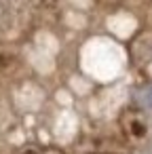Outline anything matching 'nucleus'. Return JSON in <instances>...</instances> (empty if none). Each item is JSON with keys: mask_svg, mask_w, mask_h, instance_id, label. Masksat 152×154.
<instances>
[{"mask_svg": "<svg viewBox=\"0 0 152 154\" xmlns=\"http://www.w3.org/2000/svg\"><path fill=\"white\" fill-rule=\"evenodd\" d=\"M137 99H139V103H141V106H146V108H152V85L144 87V89L137 93Z\"/></svg>", "mask_w": 152, "mask_h": 154, "instance_id": "nucleus-1", "label": "nucleus"}, {"mask_svg": "<svg viewBox=\"0 0 152 154\" xmlns=\"http://www.w3.org/2000/svg\"><path fill=\"white\" fill-rule=\"evenodd\" d=\"M23 154H36V152H34V150H28V152H23Z\"/></svg>", "mask_w": 152, "mask_h": 154, "instance_id": "nucleus-2", "label": "nucleus"}]
</instances>
